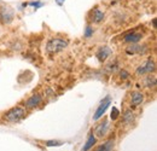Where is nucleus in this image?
<instances>
[{
  "instance_id": "1",
  "label": "nucleus",
  "mask_w": 157,
  "mask_h": 151,
  "mask_svg": "<svg viewBox=\"0 0 157 151\" xmlns=\"http://www.w3.org/2000/svg\"><path fill=\"white\" fill-rule=\"evenodd\" d=\"M68 40L62 38H53L51 40H48L47 45H46V50L47 52H51V53H57L63 51L67 46H68Z\"/></svg>"
},
{
  "instance_id": "2",
  "label": "nucleus",
  "mask_w": 157,
  "mask_h": 151,
  "mask_svg": "<svg viewBox=\"0 0 157 151\" xmlns=\"http://www.w3.org/2000/svg\"><path fill=\"white\" fill-rule=\"evenodd\" d=\"M24 116H25V109H23L21 106H16V108L10 109L7 113L5 114L4 117L9 122H18Z\"/></svg>"
},
{
  "instance_id": "3",
  "label": "nucleus",
  "mask_w": 157,
  "mask_h": 151,
  "mask_svg": "<svg viewBox=\"0 0 157 151\" xmlns=\"http://www.w3.org/2000/svg\"><path fill=\"white\" fill-rule=\"evenodd\" d=\"M13 10L9 6H0V22L4 24H9L13 19Z\"/></svg>"
},
{
  "instance_id": "4",
  "label": "nucleus",
  "mask_w": 157,
  "mask_h": 151,
  "mask_svg": "<svg viewBox=\"0 0 157 151\" xmlns=\"http://www.w3.org/2000/svg\"><path fill=\"white\" fill-rule=\"evenodd\" d=\"M110 104H111V98H110V97H106L105 99H103V100H101V103L99 104L97 111H96L94 115H93V120H94V121L99 120V118L105 114L106 109L110 106Z\"/></svg>"
},
{
  "instance_id": "5",
  "label": "nucleus",
  "mask_w": 157,
  "mask_h": 151,
  "mask_svg": "<svg viewBox=\"0 0 157 151\" xmlns=\"http://www.w3.org/2000/svg\"><path fill=\"white\" fill-rule=\"evenodd\" d=\"M155 62L154 60H146L143 65H140L137 69V74L138 75H143V74H147V73H152L155 72Z\"/></svg>"
},
{
  "instance_id": "6",
  "label": "nucleus",
  "mask_w": 157,
  "mask_h": 151,
  "mask_svg": "<svg viewBox=\"0 0 157 151\" xmlns=\"http://www.w3.org/2000/svg\"><path fill=\"white\" fill-rule=\"evenodd\" d=\"M41 100H42V95H40V93H36V95H32V97H29L28 100L25 102V108H27V109H34V108H36L40 103H41Z\"/></svg>"
},
{
  "instance_id": "7",
  "label": "nucleus",
  "mask_w": 157,
  "mask_h": 151,
  "mask_svg": "<svg viewBox=\"0 0 157 151\" xmlns=\"http://www.w3.org/2000/svg\"><path fill=\"white\" fill-rule=\"evenodd\" d=\"M143 100H144V95L141 93V92H139V91H133L132 93H131V106H138V105H140L141 103H143Z\"/></svg>"
},
{
  "instance_id": "8",
  "label": "nucleus",
  "mask_w": 157,
  "mask_h": 151,
  "mask_svg": "<svg viewBox=\"0 0 157 151\" xmlns=\"http://www.w3.org/2000/svg\"><path fill=\"white\" fill-rule=\"evenodd\" d=\"M110 55H111V50L109 47H100L97 51V53H96V56H97V58L100 62H104Z\"/></svg>"
},
{
  "instance_id": "9",
  "label": "nucleus",
  "mask_w": 157,
  "mask_h": 151,
  "mask_svg": "<svg viewBox=\"0 0 157 151\" xmlns=\"http://www.w3.org/2000/svg\"><path fill=\"white\" fill-rule=\"evenodd\" d=\"M143 38V35L140 33H137V32H133V33H129L124 37V41L126 42H132V44H136L138 41H140Z\"/></svg>"
},
{
  "instance_id": "10",
  "label": "nucleus",
  "mask_w": 157,
  "mask_h": 151,
  "mask_svg": "<svg viewBox=\"0 0 157 151\" xmlns=\"http://www.w3.org/2000/svg\"><path fill=\"white\" fill-rule=\"evenodd\" d=\"M113 149H114V141L108 140V141L103 143L101 145H99L98 148H96L94 151H113Z\"/></svg>"
},
{
  "instance_id": "11",
  "label": "nucleus",
  "mask_w": 157,
  "mask_h": 151,
  "mask_svg": "<svg viewBox=\"0 0 157 151\" xmlns=\"http://www.w3.org/2000/svg\"><path fill=\"white\" fill-rule=\"evenodd\" d=\"M96 144V137L93 135V134H90V137H88V139H87V141H86V144L83 145V148H82V151H88L90 149H92L93 148V145Z\"/></svg>"
},
{
  "instance_id": "12",
  "label": "nucleus",
  "mask_w": 157,
  "mask_h": 151,
  "mask_svg": "<svg viewBox=\"0 0 157 151\" xmlns=\"http://www.w3.org/2000/svg\"><path fill=\"white\" fill-rule=\"evenodd\" d=\"M104 19V14L98 10V9H96L93 12H92V21L94 22V23H99V22H101Z\"/></svg>"
},
{
  "instance_id": "13",
  "label": "nucleus",
  "mask_w": 157,
  "mask_h": 151,
  "mask_svg": "<svg viewBox=\"0 0 157 151\" xmlns=\"http://www.w3.org/2000/svg\"><path fill=\"white\" fill-rule=\"evenodd\" d=\"M108 127H109V126H108V121H106V120H104V122H103L101 125H99L98 128H97V131H96L97 135H98V137H103V135H105Z\"/></svg>"
},
{
  "instance_id": "14",
  "label": "nucleus",
  "mask_w": 157,
  "mask_h": 151,
  "mask_svg": "<svg viewBox=\"0 0 157 151\" xmlns=\"http://www.w3.org/2000/svg\"><path fill=\"white\" fill-rule=\"evenodd\" d=\"M133 120H134V114L132 113V110H126L123 113V121H124V123H132Z\"/></svg>"
},
{
  "instance_id": "15",
  "label": "nucleus",
  "mask_w": 157,
  "mask_h": 151,
  "mask_svg": "<svg viewBox=\"0 0 157 151\" xmlns=\"http://www.w3.org/2000/svg\"><path fill=\"white\" fill-rule=\"evenodd\" d=\"M46 145L47 146H59V145H63V143L57 141V140H48V141H46Z\"/></svg>"
},
{
  "instance_id": "16",
  "label": "nucleus",
  "mask_w": 157,
  "mask_h": 151,
  "mask_svg": "<svg viewBox=\"0 0 157 151\" xmlns=\"http://www.w3.org/2000/svg\"><path fill=\"white\" fill-rule=\"evenodd\" d=\"M118 116H120V111H118V109L117 108H113V110H111V118L113 120H116Z\"/></svg>"
},
{
  "instance_id": "17",
  "label": "nucleus",
  "mask_w": 157,
  "mask_h": 151,
  "mask_svg": "<svg viewBox=\"0 0 157 151\" xmlns=\"http://www.w3.org/2000/svg\"><path fill=\"white\" fill-rule=\"evenodd\" d=\"M92 33H93V29H92L91 27H87V28H86V32H85V37H86V38H90V37L92 35Z\"/></svg>"
},
{
  "instance_id": "18",
  "label": "nucleus",
  "mask_w": 157,
  "mask_h": 151,
  "mask_svg": "<svg viewBox=\"0 0 157 151\" xmlns=\"http://www.w3.org/2000/svg\"><path fill=\"white\" fill-rule=\"evenodd\" d=\"M146 80H147V83L150 85V83H151V77H147ZM155 85H156V79L154 77V79H152V86H155Z\"/></svg>"
},
{
  "instance_id": "19",
  "label": "nucleus",
  "mask_w": 157,
  "mask_h": 151,
  "mask_svg": "<svg viewBox=\"0 0 157 151\" xmlns=\"http://www.w3.org/2000/svg\"><path fill=\"white\" fill-rule=\"evenodd\" d=\"M29 5H32V6H35V7H40V6H42V2H30Z\"/></svg>"
},
{
  "instance_id": "20",
  "label": "nucleus",
  "mask_w": 157,
  "mask_h": 151,
  "mask_svg": "<svg viewBox=\"0 0 157 151\" xmlns=\"http://www.w3.org/2000/svg\"><path fill=\"white\" fill-rule=\"evenodd\" d=\"M63 1H64V0H57V4H58V5H62Z\"/></svg>"
}]
</instances>
